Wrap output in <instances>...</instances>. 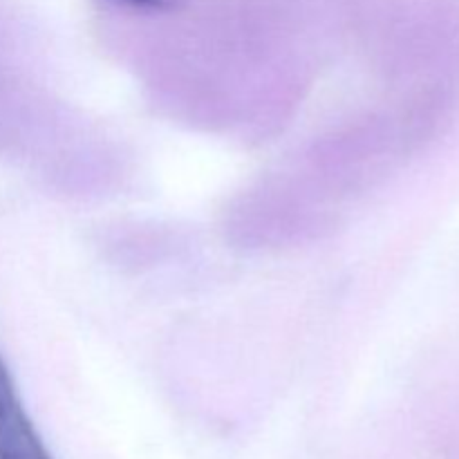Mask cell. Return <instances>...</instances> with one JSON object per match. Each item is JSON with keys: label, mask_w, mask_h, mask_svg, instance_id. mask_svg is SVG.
Returning a JSON list of instances; mask_svg holds the SVG:
<instances>
[{"label": "cell", "mask_w": 459, "mask_h": 459, "mask_svg": "<svg viewBox=\"0 0 459 459\" xmlns=\"http://www.w3.org/2000/svg\"><path fill=\"white\" fill-rule=\"evenodd\" d=\"M0 459H52L0 359Z\"/></svg>", "instance_id": "obj_1"}, {"label": "cell", "mask_w": 459, "mask_h": 459, "mask_svg": "<svg viewBox=\"0 0 459 459\" xmlns=\"http://www.w3.org/2000/svg\"><path fill=\"white\" fill-rule=\"evenodd\" d=\"M134 3H151V0H134Z\"/></svg>", "instance_id": "obj_2"}]
</instances>
